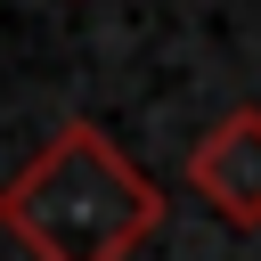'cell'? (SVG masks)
Wrapping results in <instances>:
<instances>
[{
    "mask_svg": "<svg viewBox=\"0 0 261 261\" xmlns=\"http://www.w3.org/2000/svg\"><path fill=\"white\" fill-rule=\"evenodd\" d=\"M188 188H196L228 228H261V106L220 114V122L188 147Z\"/></svg>",
    "mask_w": 261,
    "mask_h": 261,
    "instance_id": "obj_2",
    "label": "cell"
},
{
    "mask_svg": "<svg viewBox=\"0 0 261 261\" xmlns=\"http://www.w3.org/2000/svg\"><path fill=\"white\" fill-rule=\"evenodd\" d=\"M0 220L24 237L33 261H130L163 228V188L98 122H65L0 188Z\"/></svg>",
    "mask_w": 261,
    "mask_h": 261,
    "instance_id": "obj_1",
    "label": "cell"
}]
</instances>
